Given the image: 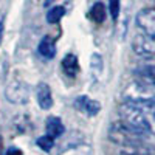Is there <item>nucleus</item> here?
I'll return each mask as SVG.
<instances>
[{"mask_svg":"<svg viewBox=\"0 0 155 155\" xmlns=\"http://www.w3.org/2000/svg\"><path fill=\"white\" fill-rule=\"evenodd\" d=\"M92 19L95 20V22H98V23H101L102 20L106 19V8H104V5L102 3H96V5H93V8H92Z\"/></svg>","mask_w":155,"mask_h":155,"instance_id":"nucleus-14","label":"nucleus"},{"mask_svg":"<svg viewBox=\"0 0 155 155\" xmlns=\"http://www.w3.org/2000/svg\"><path fill=\"white\" fill-rule=\"evenodd\" d=\"M45 130H47V135L53 137V138H58L64 134L65 129H64V124L58 116H50V118L47 120V123H45Z\"/></svg>","mask_w":155,"mask_h":155,"instance_id":"nucleus-10","label":"nucleus"},{"mask_svg":"<svg viewBox=\"0 0 155 155\" xmlns=\"http://www.w3.org/2000/svg\"><path fill=\"white\" fill-rule=\"evenodd\" d=\"M64 14H65V8L64 6H53L48 12H47V22L48 23H58Z\"/></svg>","mask_w":155,"mask_h":155,"instance_id":"nucleus-13","label":"nucleus"},{"mask_svg":"<svg viewBox=\"0 0 155 155\" xmlns=\"http://www.w3.org/2000/svg\"><path fill=\"white\" fill-rule=\"evenodd\" d=\"M132 48L135 51V54L144 59H152L155 58V37L147 36V34H140L134 39Z\"/></svg>","mask_w":155,"mask_h":155,"instance_id":"nucleus-3","label":"nucleus"},{"mask_svg":"<svg viewBox=\"0 0 155 155\" xmlns=\"http://www.w3.org/2000/svg\"><path fill=\"white\" fill-rule=\"evenodd\" d=\"M6 155H22V150L17 147H11V149H8Z\"/></svg>","mask_w":155,"mask_h":155,"instance_id":"nucleus-17","label":"nucleus"},{"mask_svg":"<svg viewBox=\"0 0 155 155\" xmlns=\"http://www.w3.org/2000/svg\"><path fill=\"white\" fill-rule=\"evenodd\" d=\"M123 155H155V146L146 143V141H137V143L121 146Z\"/></svg>","mask_w":155,"mask_h":155,"instance_id":"nucleus-8","label":"nucleus"},{"mask_svg":"<svg viewBox=\"0 0 155 155\" xmlns=\"http://www.w3.org/2000/svg\"><path fill=\"white\" fill-rule=\"evenodd\" d=\"M37 50H39V53H41L44 58H47V59L54 58V54H56V45H54V42L51 41V39H48V37L42 39V42L39 44Z\"/></svg>","mask_w":155,"mask_h":155,"instance_id":"nucleus-12","label":"nucleus"},{"mask_svg":"<svg viewBox=\"0 0 155 155\" xmlns=\"http://www.w3.org/2000/svg\"><path fill=\"white\" fill-rule=\"evenodd\" d=\"M153 116H155V112H153Z\"/></svg>","mask_w":155,"mask_h":155,"instance_id":"nucleus-19","label":"nucleus"},{"mask_svg":"<svg viewBox=\"0 0 155 155\" xmlns=\"http://www.w3.org/2000/svg\"><path fill=\"white\" fill-rule=\"evenodd\" d=\"M137 25L144 34L155 37V8L141 9L137 14Z\"/></svg>","mask_w":155,"mask_h":155,"instance_id":"nucleus-5","label":"nucleus"},{"mask_svg":"<svg viewBox=\"0 0 155 155\" xmlns=\"http://www.w3.org/2000/svg\"><path fill=\"white\" fill-rule=\"evenodd\" d=\"M8 101L16 102V104H22V102H27L28 96H30V88L28 85L22 82V81H12L8 84L6 92H5Z\"/></svg>","mask_w":155,"mask_h":155,"instance_id":"nucleus-4","label":"nucleus"},{"mask_svg":"<svg viewBox=\"0 0 155 155\" xmlns=\"http://www.w3.org/2000/svg\"><path fill=\"white\" fill-rule=\"evenodd\" d=\"M36 143H37V146L41 147L42 150L48 152V150L53 149V146H54V138L50 137V135H44V137H39Z\"/></svg>","mask_w":155,"mask_h":155,"instance_id":"nucleus-15","label":"nucleus"},{"mask_svg":"<svg viewBox=\"0 0 155 155\" xmlns=\"http://www.w3.org/2000/svg\"><path fill=\"white\" fill-rule=\"evenodd\" d=\"M137 81L141 88L153 90L155 88V65H143L135 71Z\"/></svg>","mask_w":155,"mask_h":155,"instance_id":"nucleus-6","label":"nucleus"},{"mask_svg":"<svg viewBox=\"0 0 155 155\" xmlns=\"http://www.w3.org/2000/svg\"><path fill=\"white\" fill-rule=\"evenodd\" d=\"M118 12H120V0H112L110 2V14L113 19L118 17Z\"/></svg>","mask_w":155,"mask_h":155,"instance_id":"nucleus-16","label":"nucleus"},{"mask_svg":"<svg viewBox=\"0 0 155 155\" xmlns=\"http://www.w3.org/2000/svg\"><path fill=\"white\" fill-rule=\"evenodd\" d=\"M107 137L110 141H113L115 144H120V146H127V144H132L137 143V141H143L146 140V135L141 134L135 129H132L130 126H127L124 121H118V123H113L107 132Z\"/></svg>","mask_w":155,"mask_h":155,"instance_id":"nucleus-2","label":"nucleus"},{"mask_svg":"<svg viewBox=\"0 0 155 155\" xmlns=\"http://www.w3.org/2000/svg\"><path fill=\"white\" fill-rule=\"evenodd\" d=\"M36 98L37 102L44 110H48L51 106H53V95H51V88L48 84L41 82L36 87Z\"/></svg>","mask_w":155,"mask_h":155,"instance_id":"nucleus-9","label":"nucleus"},{"mask_svg":"<svg viewBox=\"0 0 155 155\" xmlns=\"http://www.w3.org/2000/svg\"><path fill=\"white\" fill-rule=\"evenodd\" d=\"M2 37H3V19L0 20V42H2Z\"/></svg>","mask_w":155,"mask_h":155,"instance_id":"nucleus-18","label":"nucleus"},{"mask_svg":"<svg viewBox=\"0 0 155 155\" xmlns=\"http://www.w3.org/2000/svg\"><path fill=\"white\" fill-rule=\"evenodd\" d=\"M62 70L65 71V74L74 78L79 71V64H78V58L74 54H67L62 59Z\"/></svg>","mask_w":155,"mask_h":155,"instance_id":"nucleus-11","label":"nucleus"},{"mask_svg":"<svg viewBox=\"0 0 155 155\" xmlns=\"http://www.w3.org/2000/svg\"><path fill=\"white\" fill-rule=\"evenodd\" d=\"M74 107L79 110L81 113H85L88 116H95L101 110V104L98 101L88 98V96H79L74 99Z\"/></svg>","mask_w":155,"mask_h":155,"instance_id":"nucleus-7","label":"nucleus"},{"mask_svg":"<svg viewBox=\"0 0 155 155\" xmlns=\"http://www.w3.org/2000/svg\"><path fill=\"white\" fill-rule=\"evenodd\" d=\"M120 116H121V121H124L127 126H130L135 130L144 134L146 137L152 134V127L149 120L146 118V112L130 104L129 101H124L120 106Z\"/></svg>","mask_w":155,"mask_h":155,"instance_id":"nucleus-1","label":"nucleus"}]
</instances>
